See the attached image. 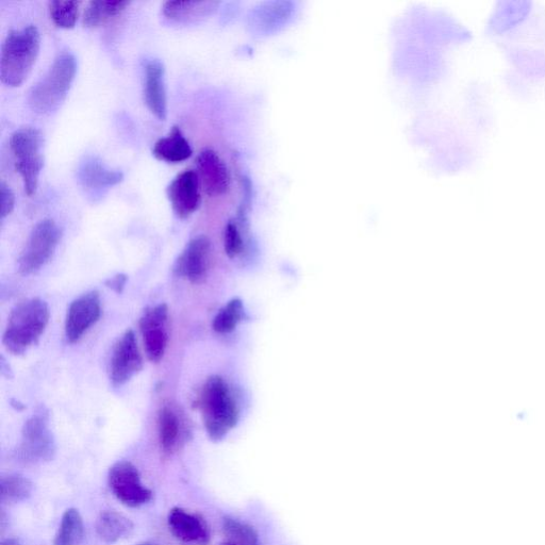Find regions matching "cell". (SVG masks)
Listing matches in <instances>:
<instances>
[{"label":"cell","mask_w":545,"mask_h":545,"mask_svg":"<svg viewBox=\"0 0 545 545\" xmlns=\"http://www.w3.org/2000/svg\"><path fill=\"white\" fill-rule=\"evenodd\" d=\"M198 408L202 412L206 432L214 442L222 441L238 424L240 414L237 402L220 376L207 379L198 398Z\"/></svg>","instance_id":"obj_1"},{"label":"cell","mask_w":545,"mask_h":545,"mask_svg":"<svg viewBox=\"0 0 545 545\" xmlns=\"http://www.w3.org/2000/svg\"><path fill=\"white\" fill-rule=\"evenodd\" d=\"M41 36L35 25L8 33L0 57V79L8 87H19L27 79L40 53Z\"/></svg>","instance_id":"obj_2"},{"label":"cell","mask_w":545,"mask_h":545,"mask_svg":"<svg viewBox=\"0 0 545 545\" xmlns=\"http://www.w3.org/2000/svg\"><path fill=\"white\" fill-rule=\"evenodd\" d=\"M77 73V61L70 52L57 56L51 68L29 92L32 111L46 115L55 112L70 92Z\"/></svg>","instance_id":"obj_3"},{"label":"cell","mask_w":545,"mask_h":545,"mask_svg":"<svg viewBox=\"0 0 545 545\" xmlns=\"http://www.w3.org/2000/svg\"><path fill=\"white\" fill-rule=\"evenodd\" d=\"M49 318L48 305L40 299L27 300L16 306L5 330V348L14 355L27 352L45 332Z\"/></svg>","instance_id":"obj_4"},{"label":"cell","mask_w":545,"mask_h":545,"mask_svg":"<svg viewBox=\"0 0 545 545\" xmlns=\"http://www.w3.org/2000/svg\"><path fill=\"white\" fill-rule=\"evenodd\" d=\"M42 132L35 127H23L13 132L10 138L11 152L15 158V171L24 183L28 196L35 195L44 159Z\"/></svg>","instance_id":"obj_5"},{"label":"cell","mask_w":545,"mask_h":545,"mask_svg":"<svg viewBox=\"0 0 545 545\" xmlns=\"http://www.w3.org/2000/svg\"><path fill=\"white\" fill-rule=\"evenodd\" d=\"M61 239V229L55 221L46 219L32 229L20 260L19 270L24 275L38 272L54 255Z\"/></svg>","instance_id":"obj_6"},{"label":"cell","mask_w":545,"mask_h":545,"mask_svg":"<svg viewBox=\"0 0 545 545\" xmlns=\"http://www.w3.org/2000/svg\"><path fill=\"white\" fill-rule=\"evenodd\" d=\"M109 488L117 500L130 508H139L153 499V492L141 480L138 468L129 461L113 465L108 475Z\"/></svg>","instance_id":"obj_7"},{"label":"cell","mask_w":545,"mask_h":545,"mask_svg":"<svg viewBox=\"0 0 545 545\" xmlns=\"http://www.w3.org/2000/svg\"><path fill=\"white\" fill-rule=\"evenodd\" d=\"M21 454L24 459L31 462H46L54 459L56 442L45 412H38L25 423Z\"/></svg>","instance_id":"obj_8"},{"label":"cell","mask_w":545,"mask_h":545,"mask_svg":"<svg viewBox=\"0 0 545 545\" xmlns=\"http://www.w3.org/2000/svg\"><path fill=\"white\" fill-rule=\"evenodd\" d=\"M143 369V358L137 338L132 330L122 336L114 346L110 365V379L114 386L128 383Z\"/></svg>","instance_id":"obj_9"},{"label":"cell","mask_w":545,"mask_h":545,"mask_svg":"<svg viewBox=\"0 0 545 545\" xmlns=\"http://www.w3.org/2000/svg\"><path fill=\"white\" fill-rule=\"evenodd\" d=\"M169 308L159 304L145 311L140 320L145 351L148 359L158 363L167 351Z\"/></svg>","instance_id":"obj_10"},{"label":"cell","mask_w":545,"mask_h":545,"mask_svg":"<svg viewBox=\"0 0 545 545\" xmlns=\"http://www.w3.org/2000/svg\"><path fill=\"white\" fill-rule=\"evenodd\" d=\"M102 303L97 292H89L75 300L66 315L65 337L70 343L77 342L101 318Z\"/></svg>","instance_id":"obj_11"},{"label":"cell","mask_w":545,"mask_h":545,"mask_svg":"<svg viewBox=\"0 0 545 545\" xmlns=\"http://www.w3.org/2000/svg\"><path fill=\"white\" fill-rule=\"evenodd\" d=\"M197 173L187 170L178 174L169 185L168 198L179 219H188L200 208L202 195Z\"/></svg>","instance_id":"obj_12"},{"label":"cell","mask_w":545,"mask_h":545,"mask_svg":"<svg viewBox=\"0 0 545 545\" xmlns=\"http://www.w3.org/2000/svg\"><path fill=\"white\" fill-rule=\"evenodd\" d=\"M211 242L206 236L192 239L178 257L174 271L192 284H200L205 279L210 261Z\"/></svg>","instance_id":"obj_13"},{"label":"cell","mask_w":545,"mask_h":545,"mask_svg":"<svg viewBox=\"0 0 545 545\" xmlns=\"http://www.w3.org/2000/svg\"><path fill=\"white\" fill-rule=\"evenodd\" d=\"M197 175L205 193L210 197L226 194L230 188L227 165L217 152L203 150L196 159Z\"/></svg>","instance_id":"obj_14"},{"label":"cell","mask_w":545,"mask_h":545,"mask_svg":"<svg viewBox=\"0 0 545 545\" xmlns=\"http://www.w3.org/2000/svg\"><path fill=\"white\" fill-rule=\"evenodd\" d=\"M165 70L157 59L147 61L144 66V102L156 118H167L168 98L165 90Z\"/></svg>","instance_id":"obj_15"},{"label":"cell","mask_w":545,"mask_h":545,"mask_svg":"<svg viewBox=\"0 0 545 545\" xmlns=\"http://www.w3.org/2000/svg\"><path fill=\"white\" fill-rule=\"evenodd\" d=\"M168 524L171 533L181 542L205 545L210 541V531L205 520L183 508L174 507L170 510Z\"/></svg>","instance_id":"obj_16"},{"label":"cell","mask_w":545,"mask_h":545,"mask_svg":"<svg viewBox=\"0 0 545 545\" xmlns=\"http://www.w3.org/2000/svg\"><path fill=\"white\" fill-rule=\"evenodd\" d=\"M158 434L160 447L165 455L174 454L185 441V428L177 412L169 406H164L159 411Z\"/></svg>","instance_id":"obj_17"},{"label":"cell","mask_w":545,"mask_h":545,"mask_svg":"<svg viewBox=\"0 0 545 545\" xmlns=\"http://www.w3.org/2000/svg\"><path fill=\"white\" fill-rule=\"evenodd\" d=\"M193 154L189 141L183 131L174 126L167 137L159 139L153 148V155L165 162L179 163L188 160Z\"/></svg>","instance_id":"obj_18"},{"label":"cell","mask_w":545,"mask_h":545,"mask_svg":"<svg viewBox=\"0 0 545 545\" xmlns=\"http://www.w3.org/2000/svg\"><path fill=\"white\" fill-rule=\"evenodd\" d=\"M217 2H165L162 7L165 18L180 24L201 21L217 10Z\"/></svg>","instance_id":"obj_19"},{"label":"cell","mask_w":545,"mask_h":545,"mask_svg":"<svg viewBox=\"0 0 545 545\" xmlns=\"http://www.w3.org/2000/svg\"><path fill=\"white\" fill-rule=\"evenodd\" d=\"M134 523L114 510H106L96 521V533L101 540L113 544L134 532Z\"/></svg>","instance_id":"obj_20"},{"label":"cell","mask_w":545,"mask_h":545,"mask_svg":"<svg viewBox=\"0 0 545 545\" xmlns=\"http://www.w3.org/2000/svg\"><path fill=\"white\" fill-rule=\"evenodd\" d=\"M124 175L119 171H112L105 167L101 161L89 159L81 165L79 179L82 186L90 190L104 189L118 185Z\"/></svg>","instance_id":"obj_21"},{"label":"cell","mask_w":545,"mask_h":545,"mask_svg":"<svg viewBox=\"0 0 545 545\" xmlns=\"http://www.w3.org/2000/svg\"><path fill=\"white\" fill-rule=\"evenodd\" d=\"M84 519L76 508L65 510L54 545H81L85 540Z\"/></svg>","instance_id":"obj_22"},{"label":"cell","mask_w":545,"mask_h":545,"mask_svg":"<svg viewBox=\"0 0 545 545\" xmlns=\"http://www.w3.org/2000/svg\"><path fill=\"white\" fill-rule=\"evenodd\" d=\"M33 485L27 477L10 474L0 481V500L5 504H16L31 497Z\"/></svg>","instance_id":"obj_23"},{"label":"cell","mask_w":545,"mask_h":545,"mask_svg":"<svg viewBox=\"0 0 545 545\" xmlns=\"http://www.w3.org/2000/svg\"><path fill=\"white\" fill-rule=\"evenodd\" d=\"M129 5V2H102V0H94V2L88 4L82 23L87 27H97L105 24L113 19L114 16L120 15Z\"/></svg>","instance_id":"obj_24"},{"label":"cell","mask_w":545,"mask_h":545,"mask_svg":"<svg viewBox=\"0 0 545 545\" xmlns=\"http://www.w3.org/2000/svg\"><path fill=\"white\" fill-rule=\"evenodd\" d=\"M244 317L243 303L241 300L235 299L219 311L213 320L212 327L219 334H229L234 332Z\"/></svg>","instance_id":"obj_25"},{"label":"cell","mask_w":545,"mask_h":545,"mask_svg":"<svg viewBox=\"0 0 545 545\" xmlns=\"http://www.w3.org/2000/svg\"><path fill=\"white\" fill-rule=\"evenodd\" d=\"M79 2L69 0H53L49 3V13L53 22L60 28L71 29L78 20Z\"/></svg>","instance_id":"obj_26"},{"label":"cell","mask_w":545,"mask_h":545,"mask_svg":"<svg viewBox=\"0 0 545 545\" xmlns=\"http://www.w3.org/2000/svg\"><path fill=\"white\" fill-rule=\"evenodd\" d=\"M224 532L229 541L240 545H258V538L253 528L234 519L224 521Z\"/></svg>","instance_id":"obj_27"},{"label":"cell","mask_w":545,"mask_h":545,"mask_svg":"<svg viewBox=\"0 0 545 545\" xmlns=\"http://www.w3.org/2000/svg\"><path fill=\"white\" fill-rule=\"evenodd\" d=\"M225 252L229 258L238 257L244 249V240L240 225L236 221H229L224 234Z\"/></svg>","instance_id":"obj_28"},{"label":"cell","mask_w":545,"mask_h":545,"mask_svg":"<svg viewBox=\"0 0 545 545\" xmlns=\"http://www.w3.org/2000/svg\"><path fill=\"white\" fill-rule=\"evenodd\" d=\"M538 420V411L534 407L509 408V423L511 425H532Z\"/></svg>","instance_id":"obj_29"},{"label":"cell","mask_w":545,"mask_h":545,"mask_svg":"<svg viewBox=\"0 0 545 545\" xmlns=\"http://www.w3.org/2000/svg\"><path fill=\"white\" fill-rule=\"evenodd\" d=\"M15 207V195L11 188L2 181L0 184V218L6 219Z\"/></svg>","instance_id":"obj_30"},{"label":"cell","mask_w":545,"mask_h":545,"mask_svg":"<svg viewBox=\"0 0 545 545\" xmlns=\"http://www.w3.org/2000/svg\"><path fill=\"white\" fill-rule=\"evenodd\" d=\"M127 283V276L119 274L107 280V287L117 293H122Z\"/></svg>","instance_id":"obj_31"},{"label":"cell","mask_w":545,"mask_h":545,"mask_svg":"<svg viewBox=\"0 0 545 545\" xmlns=\"http://www.w3.org/2000/svg\"><path fill=\"white\" fill-rule=\"evenodd\" d=\"M0 545H21L20 542L14 538L6 539Z\"/></svg>","instance_id":"obj_32"},{"label":"cell","mask_w":545,"mask_h":545,"mask_svg":"<svg viewBox=\"0 0 545 545\" xmlns=\"http://www.w3.org/2000/svg\"><path fill=\"white\" fill-rule=\"evenodd\" d=\"M222 545H240V544H237V543H235L233 541L228 540L227 542L223 543Z\"/></svg>","instance_id":"obj_33"},{"label":"cell","mask_w":545,"mask_h":545,"mask_svg":"<svg viewBox=\"0 0 545 545\" xmlns=\"http://www.w3.org/2000/svg\"><path fill=\"white\" fill-rule=\"evenodd\" d=\"M139 545H155V544L143 543V544H139Z\"/></svg>","instance_id":"obj_34"}]
</instances>
